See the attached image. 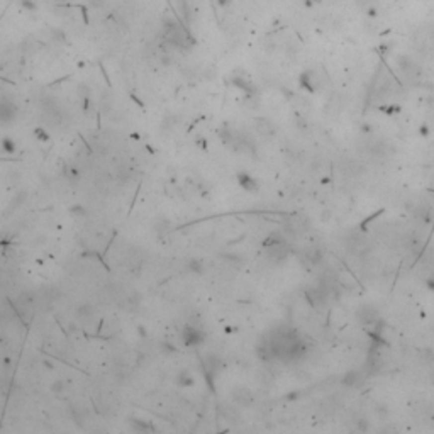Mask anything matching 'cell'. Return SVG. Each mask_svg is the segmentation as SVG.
Returning a JSON list of instances; mask_svg holds the SVG:
<instances>
[{
  "mask_svg": "<svg viewBox=\"0 0 434 434\" xmlns=\"http://www.w3.org/2000/svg\"><path fill=\"white\" fill-rule=\"evenodd\" d=\"M163 41L165 44H168L172 49H178V51H190V49L195 46L193 36L190 34V31L185 27V24L176 17L165 19Z\"/></svg>",
  "mask_w": 434,
  "mask_h": 434,
  "instance_id": "6da1fadb",
  "label": "cell"
},
{
  "mask_svg": "<svg viewBox=\"0 0 434 434\" xmlns=\"http://www.w3.org/2000/svg\"><path fill=\"white\" fill-rule=\"evenodd\" d=\"M263 251L268 261L273 264H280L290 255V245H288V241L285 239L282 233H271L263 241Z\"/></svg>",
  "mask_w": 434,
  "mask_h": 434,
  "instance_id": "7a4b0ae2",
  "label": "cell"
},
{
  "mask_svg": "<svg viewBox=\"0 0 434 434\" xmlns=\"http://www.w3.org/2000/svg\"><path fill=\"white\" fill-rule=\"evenodd\" d=\"M180 338L183 341V345L188 346V348H198V346L205 343V333L202 331V328L193 324L183 326L180 331Z\"/></svg>",
  "mask_w": 434,
  "mask_h": 434,
  "instance_id": "3957f363",
  "label": "cell"
},
{
  "mask_svg": "<svg viewBox=\"0 0 434 434\" xmlns=\"http://www.w3.org/2000/svg\"><path fill=\"white\" fill-rule=\"evenodd\" d=\"M397 66H399V70H400V73L404 75V78L409 80V82H417L421 78V75H423V72H421V66L409 56H399V58H397Z\"/></svg>",
  "mask_w": 434,
  "mask_h": 434,
  "instance_id": "277c9868",
  "label": "cell"
},
{
  "mask_svg": "<svg viewBox=\"0 0 434 434\" xmlns=\"http://www.w3.org/2000/svg\"><path fill=\"white\" fill-rule=\"evenodd\" d=\"M19 115V109L10 98H0V126H12Z\"/></svg>",
  "mask_w": 434,
  "mask_h": 434,
  "instance_id": "5b68a950",
  "label": "cell"
},
{
  "mask_svg": "<svg viewBox=\"0 0 434 434\" xmlns=\"http://www.w3.org/2000/svg\"><path fill=\"white\" fill-rule=\"evenodd\" d=\"M202 370H204V375L207 378V382L212 385L214 380L219 375V371L222 370V361L219 359L216 354H207V356L202 358Z\"/></svg>",
  "mask_w": 434,
  "mask_h": 434,
  "instance_id": "8992f818",
  "label": "cell"
},
{
  "mask_svg": "<svg viewBox=\"0 0 434 434\" xmlns=\"http://www.w3.org/2000/svg\"><path fill=\"white\" fill-rule=\"evenodd\" d=\"M356 319H358L359 324H363V326H373V324L377 326L380 322V314L373 305L365 304V305H361V307L356 309Z\"/></svg>",
  "mask_w": 434,
  "mask_h": 434,
  "instance_id": "52a82bcc",
  "label": "cell"
},
{
  "mask_svg": "<svg viewBox=\"0 0 434 434\" xmlns=\"http://www.w3.org/2000/svg\"><path fill=\"white\" fill-rule=\"evenodd\" d=\"M285 229H287V233L295 234V236L305 234L309 231L307 217H304V216H290L287 219V222H285Z\"/></svg>",
  "mask_w": 434,
  "mask_h": 434,
  "instance_id": "ba28073f",
  "label": "cell"
},
{
  "mask_svg": "<svg viewBox=\"0 0 434 434\" xmlns=\"http://www.w3.org/2000/svg\"><path fill=\"white\" fill-rule=\"evenodd\" d=\"M229 82H231V85H234L236 88L241 90V92H245L248 98H251L256 95V88H255L253 82H251L250 78H246L243 73H234V75L229 78Z\"/></svg>",
  "mask_w": 434,
  "mask_h": 434,
  "instance_id": "9c48e42d",
  "label": "cell"
},
{
  "mask_svg": "<svg viewBox=\"0 0 434 434\" xmlns=\"http://www.w3.org/2000/svg\"><path fill=\"white\" fill-rule=\"evenodd\" d=\"M321 84L322 80L321 77L317 75L316 70H307V72H304L302 75H300V87H302L304 90H307L309 93H316Z\"/></svg>",
  "mask_w": 434,
  "mask_h": 434,
  "instance_id": "30bf717a",
  "label": "cell"
},
{
  "mask_svg": "<svg viewBox=\"0 0 434 434\" xmlns=\"http://www.w3.org/2000/svg\"><path fill=\"white\" fill-rule=\"evenodd\" d=\"M366 378H368V373L365 371V368L363 370H351L348 371V373L343 377V383H345L346 387H353V388H359L365 385Z\"/></svg>",
  "mask_w": 434,
  "mask_h": 434,
  "instance_id": "8fae6325",
  "label": "cell"
},
{
  "mask_svg": "<svg viewBox=\"0 0 434 434\" xmlns=\"http://www.w3.org/2000/svg\"><path fill=\"white\" fill-rule=\"evenodd\" d=\"M233 402H234V406L246 409V407L251 406V402H253V395H251V392L248 390V388L238 387L233 390Z\"/></svg>",
  "mask_w": 434,
  "mask_h": 434,
  "instance_id": "7c38bea8",
  "label": "cell"
},
{
  "mask_svg": "<svg viewBox=\"0 0 434 434\" xmlns=\"http://www.w3.org/2000/svg\"><path fill=\"white\" fill-rule=\"evenodd\" d=\"M255 131L256 134L263 136V138H271L275 134V126L271 124V121L264 117H256L255 119Z\"/></svg>",
  "mask_w": 434,
  "mask_h": 434,
  "instance_id": "4fadbf2b",
  "label": "cell"
},
{
  "mask_svg": "<svg viewBox=\"0 0 434 434\" xmlns=\"http://www.w3.org/2000/svg\"><path fill=\"white\" fill-rule=\"evenodd\" d=\"M304 260L307 263H311L312 266H316V264L322 263V260H324V253H322V250L317 245H312V246H309L307 250L304 251Z\"/></svg>",
  "mask_w": 434,
  "mask_h": 434,
  "instance_id": "5bb4252c",
  "label": "cell"
},
{
  "mask_svg": "<svg viewBox=\"0 0 434 434\" xmlns=\"http://www.w3.org/2000/svg\"><path fill=\"white\" fill-rule=\"evenodd\" d=\"M236 176H238L239 187H241L243 190H246V192H256V190H258V181H256L250 173L239 172Z\"/></svg>",
  "mask_w": 434,
  "mask_h": 434,
  "instance_id": "9a60e30c",
  "label": "cell"
},
{
  "mask_svg": "<svg viewBox=\"0 0 434 434\" xmlns=\"http://www.w3.org/2000/svg\"><path fill=\"white\" fill-rule=\"evenodd\" d=\"M176 385L178 387H193L195 385V378H193V375L190 373L188 370H181L178 375H176Z\"/></svg>",
  "mask_w": 434,
  "mask_h": 434,
  "instance_id": "2e32d148",
  "label": "cell"
},
{
  "mask_svg": "<svg viewBox=\"0 0 434 434\" xmlns=\"http://www.w3.org/2000/svg\"><path fill=\"white\" fill-rule=\"evenodd\" d=\"M131 424H132V428L139 433H153L155 431V426L144 419H131Z\"/></svg>",
  "mask_w": 434,
  "mask_h": 434,
  "instance_id": "e0dca14e",
  "label": "cell"
},
{
  "mask_svg": "<svg viewBox=\"0 0 434 434\" xmlns=\"http://www.w3.org/2000/svg\"><path fill=\"white\" fill-rule=\"evenodd\" d=\"M63 176L68 181H77L78 178V170L73 165H65L63 167Z\"/></svg>",
  "mask_w": 434,
  "mask_h": 434,
  "instance_id": "ac0fdd59",
  "label": "cell"
},
{
  "mask_svg": "<svg viewBox=\"0 0 434 434\" xmlns=\"http://www.w3.org/2000/svg\"><path fill=\"white\" fill-rule=\"evenodd\" d=\"M2 150L5 151V153H9V155H12V153H15V150H17V144H15V141L12 138H9V136H7V138H3L2 139Z\"/></svg>",
  "mask_w": 434,
  "mask_h": 434,
  "instance_id": "d6986e66",
  "label": "cell"
},
{
  "mask_svg": "<svg viewBox=\"0 0 434 434\" xmlns=\"http://www.w3.org/2000/svg\"><path fill=\"white\" fill-rule=\"evenodd\" d=\"M51 392L55 395H63L66 392V383L63 380H55V382L51 383Z\"/></svg>",
  "mask_w": 434,
  "mask_h": 434,
  "instance_id": "ffe728a7",
  "label": "cell"
},
{
  "mask_svg": "<svg viewBox=\"0 0 434 434\" xmlns=\"http://www.w3.org/2000/svg\"><path fill=\"white\" fill-rule=\"evenodd\" d=\"M173 2H175V7H176V10L180 12V15L188 17V3H187V0H173Z\"/></svg>",
  "mask_w": 434,
  "mask_h": 434,
  "instance_id": "44dd1931",
  "label": "cell"
},
{
  "mask_svg": "<svg viewBox=\"0 0 434 434\" xmlns=\"http://www.w3.org/2000/svg\"><path fill=\"white\" fill-rule=\"evenodd\" d=\"M34 134H36V138H38L39 141H48V139H49L48 131H46V129H43V127H36V129H34Z\"/></svg>",
  "mask_w": 434,
  "mask_h": 434,
  "instance_id": "7402d4cb",
  "label": "cell"
},
{
  "mask_svg": "<svg viewBox=\"0 0 434 434\" xmlns=\"http://www.w3.org/2000/svg\"><path fill=\"white\" fill-rule=\"evenodd\" d=\"M105 0H87V3H88L92 9H100L102 5H104Z\"/></svg>",
  "mask_w": 434,
  "mask_h": 434,
  "instance_id": "603a6c76",
  "label": "cell"
},
{
  "mask_svg": "<svg viewBox=\"0 0 434 434\" xmlns=\"http://www.w3.org/2000/svg\"><path fill=\"white\" fill-rule=\"evenodd\" d=\"M22 7H26V9H29V10H34L36 9V3L34 2H31V0H22Z\"/></svg>",
  "mask_w": 434,
  "mask_h": 434,
  "instance_id": "cb8c5ba5",
  "label": "cell"
},
{
  "mask_svg": "<svg viewBox=\"0 0 434 434\" xmlns=\"http://www.w3.org/2000/svg\"><path fill=\"white\" fill-rule=\"evenodd\" d=\"M72 212H73V214H77V216H85V209H82L80 205H77V207H73V209H72Z\"/></svg>",
  "mask_w": 434,
  "mask_h": 434,
  "instance_id": "d4e9b609",
  "label": "cell"
}]
</instances>
